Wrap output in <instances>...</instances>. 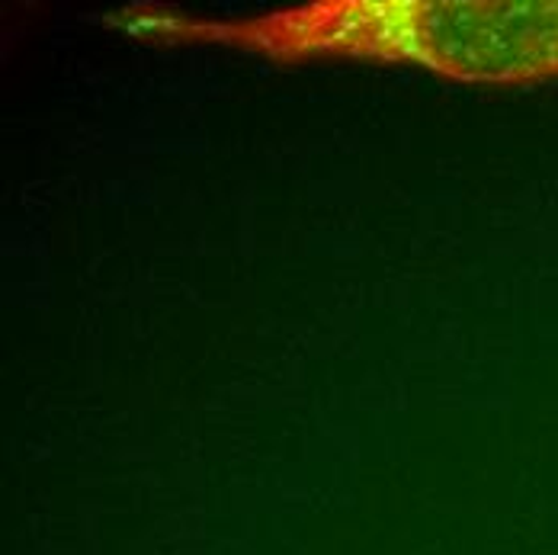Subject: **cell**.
Returning a JSON list of instances; mask_svg holds the SVG:
<instances>
[]
</instances>
